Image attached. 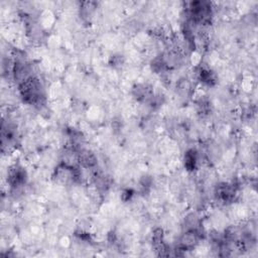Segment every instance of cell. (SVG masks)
I'll list each match as a JSON object with an SVG mask.
<instances>
[{
    "label": "cell",
    "mask_w": 258,
    "mask_h": 258,
    "mask_svg": "<svg viewBox=\"0 0 258 258\" xmlns=\"http://www.w3.org/2000/svg\"><path fill=\"white\" fill-rule=\"evenodd\" d=\"M19 94L22 100L30 105H40L44 100V92L43 87L40 81L31 76L24 82L18 85Z\"/></svg>",
    "instance_id": "cell-1"
},
{
    "label": "cell",
    "mask_w": 258,
    "mask_h": 258,
    "mask_svg": "<svg viewBox=\"0 0 258 258\" xmlns=\"http://www.w3.org/2000/svg\"><path fill=\"white\" fill-rule=\"evenodd\" d=\"M27 173L25 169L19 165H13L9 168L7 173V181L11 188L18 189L26 183Z\"/></svg>",
    "instance_id": "cell-2"
},
{
    "label": "cell",
    "mask_w": 258,
    "mask_h": 258,
    "mask_svg": "<svg viewBox=\"0 0 258 258\" xmlns=\"http://www.w3.org/2000/svg\"><path fill=\"white\" fill-rule=\"evenodd\" d=\"M217 200L223 203L233 202L236 196V188L234 184H229L226 182H222L217 185L215 191Z\"/></svg>",
    "instance_id": "cell-3"
},
{
    "label": "cell",
    "mask_w": 258,
    "mask_h": 258,
    "mask_svg": "<svg viewBox=\"0 0 258 258\" xmlns=\"http://www.w3.org/2000/svg\"><path fill=\"white\" fill-rule=\"evenodd\" d=\"M78 161L81 166H83L84 168H87V169H89V168L92 169L97 165L96 155L92 151L86 150V149H81L79 151Z\"/></svg>",
    "instance_id": "cell-4"
},
{
    "label": "cell",
    "mask_w": 258,
    "mask_h": 258,
    "mask_svg": "<svg viewBox=\"0 0 258 258\" xmlns=\"http://www.w3.org/2000/svg\"><path fill=\"white\" fill-rule=\"evenodd\" d=\"M198 79L200 80L201 83H203L207 86H212L216 82L215 74L210 69H207V68H201L199 70Z\"/></svg>",
    "instance_id": "cell-5"
},
{
    "label": "cell",
    "mask_w": 258,
    "mask_h": 258,
    "mask_svg": "<svg viewBox=\"0 0 258 258\" xmlns=\"http://www.w3.org/2000/svg\"><path fill=\"white\" fill-rule=\"evenodd\" d=\"M198 163V153L190 149L184 155V166L188 171H192Z\"/></svg>",
    "instance_id": "cell-6"
}]
</instances>
